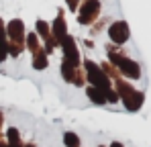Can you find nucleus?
<instances>
[{"label":"nucleus","mask_w":151,"mask_h":147,"mask_svg":"<svg viewBox=\"0 0 151 147\" xmlns=\"http://www.w3.org/2000/svg\"><path fill=\"white\" fill-rule=\"evenodd\" d=\"M25 23L21 19H12L6 27V41H8V55L19 57L25 49Z\"/></svg>","instance_id":"f257e3e1"},{"label":"nucleus","mask_w":151,"mask_h":147,"mask_svg":"<svg viewBox=\"0 0 151 147\" xmlns=\"http://www.w3.org/2000/svg\"><path fill=\"white\" fill-rule=\"evenodd\" d=\"M84 70H86V80L92 82L94 88H98V90H102V92L112 90V88H110V80H108V76L102 72L94 61L86 59V61H84Z\"/></svg>","instance_id":"f03ea898"},{"label":"nucleus","mask_w":151,"mask_h":147,"mask_svg":"<svg viewBox=\"0 0 151 147\" xmlns=\"http://www.w3.org/2000/svg\"><path fill=\"white\" fill-rule=\"evenodd\" d=\"M108 59L121 70V72L125 74V76H129V78H139L141 76V70H139V66L133 61V59H129V57H123L121 53H114V51H108Z\"/></svg>","instance_id":"7ed1b4c3"},{"label":"nucleus","mask_w":151,"mask_h":147,"mask_svg":"<svg viewBox=\"0 0 151 147\" xmlns=\"http://www.w3.org/2000/svg\"><path fill=\"white\" fill-rule=\"evenodd\" d=\"M98 10H100V0H84V4L80 8V14H78V23L80 24L94 23L96 17H98Z\"/></svg>","instance_id":"20e7f679"},{"label":"nucleus","mask_w":151,"mask_h":147,"mask_svg":"<svg viewBox=\"0 0 151 147\" xmlns=\"http://www.w3.org/2000/svg\"><path fill=\"white\" fill-rule=\"evenodd\" d=\"M61 76H63L65 82H70V84H74V86H84V84H86V82H84L82 68H76L72 63H68L65 59L61 61Z\"/></svg>","instance_id":"39448f33"},{"label":"nucleus","mask_w":151,"mask_h":147,"mask_svg":"<svg viewBox=\"0 0 151 147\" xmlns=\"http://www.w3.org/2000/svg\"><path fill=\"white\" fill-rule=\"evenodd\" d=\"M61 45V49H63V53H65V61L68 63H72V66H76V68H80V53H78V47H76V41L72 35H65L63 37V41L59 43Z\"/></svg>","instance_id":"423d86ee"},{"label":"nucleus","mask_w":151,"mask_h":147,"mask_svg":"<svg viewBox=\"0 0 151 147\" xmlns=\"http://www.w3.org/2000/svg\"><path fill=\"white\" fill-rule=\"evenodd\" d=\"M108 37H110V41L116 43V45H121V43L129 41V24H127L125 21H116V23H112V24H110V29H108Z\"/></svg>","instance_id":"0eeeda50"},{"label":"nucleus","mask_w":151,"mask_h":147,"mask_svg":"<svg viewBox=\"0 0 151 147\" xmlns=\"http://www.w3.org/2000/svg\"><path fill=\"white\" fill-rule=\"evenodd\" d=\"M65 35H68V27H65V21H63V10H59V17L51 24V37H53V39L57 41V45H59Z\"/></svg>","instance_id":"6e6552de"},{"label":"nucleus","mask_w":151,"mask_h":147,"mask_svg":"<svg viewBox=\"0 0 151 147\" xmlns=\"http://www.w3.org/2000/svg\"><path fill=\"white\" fill-rule=\"evenodd\" d=\"M123 100H125V106L129 108V110H137V108H139V106L143 104V94H141V92H135V90H133V92H131L129 96H125Z\"/></svg>","instance_id":"1a4fd4ad"},{"label":"nucleus","mask_w":151,"mask_h":147,"mask_svg":"<svg viewBox=\"0 0 151 147\" xmlns=\"http://www.w3.org/2000/svg\"><path fill=\"white\" fill-rule=\"evenodd\" d=\"M8 57V41H6V29L0 21V63Z\"/></svg>","instance_id":"9d476101"},{"label":"nucleus","mask_w":151,"mask_h":147,"mask_svg":"<svg viewBox=\"0 0 151 147\" xmlns=\"http://www.w3.org/2000/svg\"><path fill=\"white\" fill-rule=\"evenodd\" d=\"M33 68L35 70H45L47 68V53H45V49H39L37 53H33Z\"/></svg>","instance_id":"9b49d317"},{"label":"nucleus","mask_w":151,"mask_h":147,"mask_svg":"<svg viewBox=\"0 0 151 147\" xmlns=\"http://www.w3.org/2000/svg\"><path fill=\"white\" fill-rule=\"evenodd\" d=\"M86 94H88V98L94 102V104H106V96H104V92L102 90H98V88H94V86H90L88 90H86Z\"/></svg>","instance_id":"f8f14e48"},{"label":"nucleus","mask_w":151,"mask_h":147,"mask_svg":"<svg viewBox=\"0 0 151 147\" xmlns=\"http://www.w3.org/2000/svg\"><path fill=\"white\" fill-rule=\"evenodd\" d=\"M25 43H27V49H29L31 53H37V51L41 49V45H39V35H37V33H29Z\"/></svg>","instance_id":"ddd939ff"},{"label":"nucleus","mask_w":151,"mask_h":147,"mask_svg":"<svg viewBox=\"0 0 151 147\" xmlns=\"http://www.w3.org/2000/svg\"><path fill=\"white\" fill-rule=\"evenodd\" d=\"M63 143H65V147H80V137L74 131H65L63 133Z\"/></svg>","instance_id":"4468645a"},{"label":"nucleus","mask_w":151,"mask_h":147,"mask_svg":"<svg viewBox=\"0 0 151 147\" xmlns=\"http://www.w3.org/2000/svg\"><path fill=\"white\" fill-rule=\"evenodd\" d=\"M37 33H39V37H43L45 41L51 39V29L45 21H37Z\"/></svg>","instance_id":"2eb2a0df"},{"label":"nucleus","mask_w":151,"mask_h":147,"mask_svg":"<svg viewBox=\"0 0 151 147\" xmlns=\"http://www.w3.org/2000/svg\"><path fill=\"white\" fill-rule=\"evenodd\" d=\"M6 147H25V145H23V143H21V139H19V141H8Z\"/></svg>","instance_id":"dca6fc26"},{"label":"nucleus","mask_w":151,"mask_h":147,"mask_svg":"<svg viewBox=\"0 0 151 147\" xmlns=\"http://www.w3.org/2000/svg\"><path fill=\"white\" fill-rule=\"evenodd\" d=\"M68 6L70 10H78V0H68Z\"/></svg>","instance_id":"f3484780"},{"label":"nucleus","mask_w":151,"mask_h":147,"mask_svg":"<svg viewBox=\"0 0 151 147\" xmlns=\"http://www.w3.org/2000/svg\"><path fill=\"white\" fill-rule=\"evenodd\" d=\"M110 147H123V143H119V141H114V143H112Z\"/></svg>","instance_id":"a211bd4d"},{"label":"nucleus","mask_w":151,"mask_h":147,"mask_svg":"<svg viewBox=\"0 0 151 147\" xmlns=\"http://www.w3.org/2000/svg\"><path fill=\"white\" fill-rule=\"evenodd\" d=\"M2 121H4V115L0 112V127H2Z\"/></svg>","instance_id":"6ab92c4d"},{"label":"nucleus","mask_w":151,"mask_h":147,"mask_svg":"<svg viewBox=\"0 0 151 147\" xmlns=\"http://www.w3.org/2000/svg\"><path fill=\"white\" fill-rule=\"evenodd\" d=\"M0 147H6V143H4V141H0Z\"/></svg>","instance_id":"aec40b11"},{"label":"nucleus","mask_w":151,"mask_h":147,"mask_svg":"<svg viewBox=\"0 0 151 147\" xmlns=\"http://www.w3.org/2000/svg\"><path fill=\"white\" fill-rule=\"evenodd\" d=\"M25 147H35V145H33V143H29V145H25Z\"/></svg>","instance_id":"412c9836"},{"label":"nucleus","mask_w":151,"mask_h":147,"mask_svg":"<svg viewBox=\"0 0 151 147\" xmlns=\"http://www.w3.org/2000/svg\"><path fill=\"white\" fill-rule=\"evenodd\" d=\"M100 147H102V145H100Z\"/></svg>","instance_id":"4be33fe9"}]
</instances>
